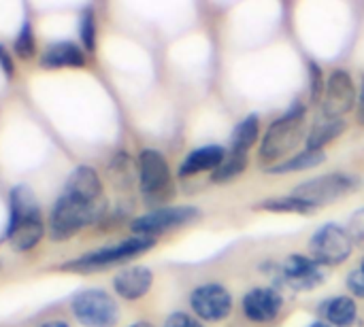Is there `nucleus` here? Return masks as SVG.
<instances>
[{
  "label": "nucleus",
  "instance_id": "f257e3e1",
  "mask_svg": "<svg viewBox=\"0 0 364 327\" xmlns=\"http://www.w3.org/2000/svg\"><path fill=\"white\" fill-rule=\"evenodd\" d=\"M307 138V106L296 100L277 117L260 140V160L264 164H279L294 155V149Z\"/></svg>",
  "mask_w": 364,
  "mask_h": 327
},
{
  "label": "nucleus",
  "instance_id": "f03ea898",
  "mask_svg": "<svg viewBox=\"0 0 364 327\" xmlns=\"http://www.w3.org/2000/svg\"><path fill=\"white\" fill-rule=\"evenodd\" d=\"M45 236V223L41 206L26 185H17L9 196V228L6 238L15 251L34 249Z\"/></svg>",
  "mask_w": 364,
  "mask_h": 327
},
{
  "label": "nucleus",
  "instance_id": "7ed1b4c3",
  "mask_svg": "<svg viewBox=\"0 0 364 327\" xmlns=\"http://www.w3.org/2000/svg\"><path fill=\"white\" fill-rule=\"evenodd\" d=\"M105 211H107L105 200L102 202H90V200H83L79 196L62 192V196L58 198V202L51 211V217H49L51 240L62 243V240L73 238L77 232H81L83 228L98 221Z\"/></svg>",
  "mask_w": 364,
  "mask_h": 327
},
{
  "label": "nucleus",
  "instance_id": "20e7f679",
  "mask_svg": "<svg viewBox=\"0 0 364 327\" xmlns=\"http://www.w3.org/2000/svg\"><path fill=\"white\" fill-rule=\"evenodd\" d=\"M200 209L194 204H166V206H156L147 211L145 215L132 219L130 230L134 236H145V238H156L171 232L186 228L194 221L200 219Z\"/></svg>",
  "mask_w": 364,
  "mask_h": 327
},
{
  "label": "nucleus",
  "instance_id": "39448f33",
  "mask_svg": "<svg viewBox=\"0 0 364 327\" xmlns=\"http://www.w3.org/2000/svg\"><path fill=\"white\" fill-rule=\"evenodd\" d=\"M139 187L149 204H164L173 196V170L158 149L139 153Z\"/></svg>",
  "mask_w": 364,
  "mask_h": 327
},
{
  "label": "nucleus",
  "instance_id": "423d86ee",
  "mask_svg": "<svg viewBox=\"0 0 364 327\" xmlns=\"http://www.w3.org/2000/svg\"><path fill=\"white\" fill-rule=\"evenodd\" d=\"M156 238H145V236H130L117 245L111 247H102L98 251L85 253L81 257H77L75 262H68L64 268L66 270H75V272H94L107 266H115V264H124L134 260L136 255L147 253L149 249L156 247Z\"/></svg>",
  "mask_w": 364,
  "mask_h": 327
},
{
  "label": "nucleus",
  "instance_id": "0eeeda50",
  "mask_svg": "<svg viewBox=\"0 0 364 327\" xmlns=\"http://www.w3.org/2000/svg\"><path fill=\"white\" fill-rule=\"evenodd\" d=\"M354 247H356V243H354L350 230L343 228L341 223H335V221L320 226L309 240L311 257L316 262H320L324 268L346 264L352 257Z\"/></svg>",
  "mask_w": 364,
  "mask_h": 327
},
{
  "label": "nucleus",
  "instance_id": "6e6552de",
  "mask_svg": "<svg viewBox=\"0 0 364 327\" xmlns=\"http://www.w3.org/2000/svg\"><path fill=\"white\" fill-rule=\"evenodd\" d=\"M70 311L83 327H115L119 323V306L115 298L98 287L75 294Z\"/></svg>",
  "mask_w": 364,
  "mask_h": 327
},
{
  "label": "nucleus",
  "instance_id": "1a4fd4ad",
  "mask_svg": "<svg viewBox=\"0 0 364 327\" xmlns=\"http://www.w3.org/2000/svg\"><path fill=\"white\" fill-rule=\"evenodd\" d=\"M358 189V179L346 172H326L318 174L314 179L303 181L301 185L294 187V196L307 200L316 209H322L326 204H333Z\"/></svg>",
  "mask_w": 364,
  "mask_h": 327
},
{
  "label": "nucleus",
  "instance_id": "9d476101",
  "mask_svg": "<svg viewBox=\"0 0 364 327\" xmlns=\"http://www.w3.org/2000/svg\"><path fill=\"white\" fill-rule=\"evenodd\" d=\"M190 309L203 323H220L232 315L235 300L222 283H203L190 292Z\"/></svg>",
  "mask_w": 364,
  "mask_h": 327
},
{
  "label": "nucleus",
  "instance_id": "9b49d317",
  "mask_svg": "<svg viewBox=\"0 0 364 327\" xmlns=\"http://www.w3.org/2000/svg\"><path fill=\"white\" fill-rule=\"evenodd\" d=\"M358 104V92L352 74L346 68H337L328 74L326 87L320 100V117L343 119Z\"/></svg>",
  "mask_w": 364,
  "mask_h": 327
},
{
  "label": "nucleus",
  "instance_id": "f8f14e48",
  "mask_svg": "<svg viewBox=\"0 0 364 327\" xmlns=\"http://www.w3.org/2000/svg\"><path fill=\"white\" fill-rule=\"evenodd\" d=\"M326 270L328 268H324L311 255L292 253L282 262L279 277H282L284 285H288L292 292L307 294V292H316L318 287H322L326 283V279H328Z\"/></svg>",
  "mask_w": 364,
  "mask_h": 327
},
{
  "label": "nucleus",
  "instance_id": "ddd939ff",
  "mask_svg": "<svg viewBox=\"0 0 364 327\" xmlns=\"http://www.w3.org/2000/svg\"><path fill=\"white\" fill-rule=\"evenodd\" d=\"M241 309L252 323H271L284 311V296L275 287H252L243 296Z\"/></svg>",
  "mask_w": 364,
  "mask_h": 327
},
{
  "label": "nucleus",
  "instance_id": "4468645a",
  "mask_svg": "<svg viewBox=\"0 0 364 327\" xmlns=\"http://www.w3.org/2000/svg\"><path fill=\"white\" fill-rule=\"evenodd\" d=\"M228 149L222 145H203L192 149L179 164L177 174L181 179H190V177H198L205 172H215L220 168V164L226 160Z\"/></svg>",
  "mask_w": 364,
  "mask_h": 327
},
{
  "label": "nucleus",
  "instance_id": "2eb2a0df",
  "mask_svg": "<svg viewBox=\"0 0 364 327\" xmlns=\"http://www.w3.org/2000/svg\"><path fill=\"white\" fill-rule=\"evenodd\" d=\"M151 285H154V272L147 266H128L113 277V289L126 302H136L145 298Z\"/></svg>",
  "mask_w": 364,
  "mask_h": 327
},
{
  "label": "nucleus",
  "instance_id": "dca6fc26",
  "mask_svg": "<svg viewBox=\"0 0 364 327\" xmlns=\"http://www.w3.org/2000/svg\"><path fill=\"white\" fill-rule=\"evenodd\" d=\"M85 49L73 40L51 43L41 55V68L58 70V68H83L85 66Z\"/></svg>",
  "mask_w": 364,
  "mask_h": 327
},
{
  "label": "nucleus",
  "instance_id": "f3484780",
  "mask_svg": "<svg viewBox=\"0 0 364 327\" xmlns=\"http://www.w3.org/2000/svg\"><path fill=\"white\" fill-rule=\"evenodd\" d=\"M320 317L333 327H352L358 321V304L352 296H333L320 304Z\"/></svg>",
  "mask_w": 364,
  "mask_h": 327
},
{
  "label": "nucleus",
  "instance_id": "a211bd4d",
  "mask_svg": "<svg viewBox=\"0 0 364 327\" xmlns=\"http://www.w3.org/2000/svg\"><path fill=\"white\" fill-rule=\"evenodd\" d=\"M66 194L79 196L83 200L90 202H102V181L98 177V172L92 166H79L70 172L66 185H64Z\"/></svg>",
  "mask_w": 364,
  "mask_h": 327
},
{
  "label": "nucleus",
  "instance_id": "6ab92c4d",
  "mask_svg": "<svg viewBox=\"0 0 364 327\" xmlns=\"http://www.w3.org/2000/svg\"><path fill=\"white\" fill-rule=\"evenodd\" d=\"M346 130H348L346 119H326V117H318V119L314 121L311 130L307 132L305 149H309V151H324V147L331 145L333 140H337Z\"/></svg>",
  "mask_w": 364,
  "mask_h": 327
},
{
  "label": "nucleus",
  "instance_id": "aec40b11",
  "mask_svg": "<svg viewBox=\"0 0 364 327\" xmlns=\"http://www.w3.org/2000/svg\"><path fill=\"white\" fill-rule=\"evenodd\" d=\"M260 138V115L250 113L247 117H243L230 134V143H228V151L232 153H245L258 143Z\"/></svg>",
  "mask_w": 364,
  "mask_h": 327
},
{
  "label": "nucleus",
  "instance_id": "412c9836",
  "mask_svg": "<svg viewBox=\"0 0 364 327\" xmlns=\"http://www.w3.org/2000/svg\"><path fill=\"white\" fill-rule=\"evenodd\" d=\"M326 162V153L324 151H309L303 149L294 155H290L288 160L271 166L267 172L269 174H294V172H303V170H314L318 166H322Z\"/></svg>",
  "mask_w": 364,
  "mask_h": 327
},
{
  "label": "nucleus",
  "instance_id": "4be33fe9",
  "mask_svg": "<svg viewBox=\"0 0 364 327\" xmlns=\"http://www.w3.org/2000/svg\"><path fill=\"white\" fill-rule=\"evenodd\" d=\"M256 211H264V213H288V215H314L318 209L314 204H309L307 200L290 194V196H282V198H269L262 200L254 206Z\"/></svg>",
  "mask_w": 364,
  "mask_h": 327
},
{
  "label": "nucleus",
  "instance_id": "5701e85b",
  "mask_svg": "<svg viewBox=\"0 0 364 327\" xmlns=\"http://www.w3.org/2000/svg\"><path fill=\"white\" fill-rule=\"evenodd\" d=\"M245 170H247V155L245 153H232V151H228V155L220 164V168L215 172H211V183H218V185L230 183L237 177H241Z\"/></svg>",
  "mask_w": 364,
  "mask_h": 327
},
{
  "label": "nucleus",
  "instance_id": "b1692460",
  "mask_svg": "<svg viewBox=\"0 0 364 327\" xmlns=\"http://www.w3.org/2000/svg\"><path fill=\"white\" fill-rule=\"evenodd\" d=\"M79 38H81V45L85 51H94L96 49V17H94V9L87 6L83 13H81V19H79Z\"/></svg>",
  "mask_w": 364,
  "mask_h": 327
},
{
  "label": "nucleus",
  "instance_id": "393cba45",
  "mask_svg": "<svg viewBox=\"0 0 364 327\" xmlns=\"http://www.w3.org/2000/svg\"><path fill=\"white\" fill-rule=\"evenodd\" d=\"M13 49H15V53L21 60H28V57L34 55L36 43H34V32H32V23L30 21H23V26H21V30H19V34H17V38L13 43Z\"/></svg>",
  "mask_w": 364,
  "mask_h": 327
},
{
  "label": "nucleus",
  "instance_id": "a878e982",
  "mask_svg": "<svg viewBox=\"0 0 364 327\" xmlns=\"http://www.w3.org/2000/svg\"><path fill=\"white\" fill-rule=\"evenodd\" d=\"M307 72H309V98H311V102H320L322 94H324V87H326V79L322 74V68H320L318 62L309 60L307 62Z\"/></svg>",
  "mask_w": 364,
  "mask_h": 327
},
{
  "label": "nucleus",
  "instance_id": "bb28decb",
  "mask_svg": "<svg viewBox=\"0 0 364 327\" xmlns=\"http://www.w3.org/2000/svg\"><path fill=\"white\" fill-rule=\"evenodd\" d=\"M346 287L350 289V296H352V298L364 300V272L360 268H354V270L348 272V277H346Z\"/></svg>",
  "mask_w": 364,
  "mask_h": 327
},
{
  "label": "nucleus",
  "instance_id": "cd10ccee",
  "mask_svg": "<svg viewBox=\"0 0 364 327\" xmlns=\"http://www.w3.org/2000/svg\"><path fill=\"white\" fill-rule=\"evenodd\" d=\"M162 327H205L203 321H198L196 317H192L190 313H183V311H177V313H171L164 321Z\"/></svg>",
  "mask_w": 364,
  "mask_h": 327
},
{
  "label": "nucleus",
  "instance_id": "c85d7f7f",
  "mask_svg": "<svg viewBox=\"0 0 364 327\" xmlns=\"http://www.w3.org/2000/svg\"><path fill=\"white\" fill-rule=\"evenodd\" d=\"M348 230H350L354 243H356L358 247H364V209H358V211L350 217Z\"/></svg>",
  "mask_w": 364,
  "mask_h": 327
},
{
  "label": "nucleus",
  "instance_id": "c756f323",
  "mask_svg": "<svg viewBox=\"0 0 364 327\" xmlns=\"http://www.w3.org/2000/svg\"><path fill=\"white\" fill-rule=\"evenodd\" d=\"M0 66H2V70H4L6 77L13 74V60H11V53H9L2 45H0Z\"/></svg>",
  "mask_w": 364,
  "mask_h": 327
},
{
  "label": "nucleus",
  "instance_id": "7c9ffc66",
  "mask_svg": "<svg viewBox=\"0 0 364 327\" xmlns=\"http://www.w3.org/2000/svg\"><path fill=\"white\" fill-rule=\"evenodd\" d=\"M358 123L364 126V77H363V89L358 94Z\"/></svg>",
  "mask_w": 364,
  "mask_h": 327
},
{
  "label": "nucleus",
  "instance_id": "2f4dec72",
  "mask_svg": "<svg viewBox=\"0 0 364 327\" xmlns=\"http://www.w3.org/2000/svg\"><path fill=\"white\" fill-rule=\"evenodd\" d=\"M41 327H68L66 321H47V323H43Z\"/></svg>",
  "mask_w": 364,
  "mask_h": 327
},
{
  "label": "nucleus",
  "instance_id": "473e14b6",
  "mask_svg": "<svg viewBox=\"0 0 364 327\" xmlns=\"http://www.w3.org/2000/svg\"><path fill=\"white\" fill-rule=\"evenodd\" d=\"M128 327H154L149 321H136V323H132V326Z\"/></svg>",
  "mask_w": 364,
  "mask_h": 327
},
{
  "label": "nucleus",
  "instance_id": "72a5a7b5",
  "mask_svg": "<svg viewBox=\"0 0 364 327\" xmlns=\"http://www.w3.org/2000/svg\"><path fill=\"white\" fill-rule=\"evenodd\" d=\"M309 327H333V326H328L326 321H322V319H320V321H314Z\"/></svg>",
  "mask_w": 364,
  "mask_h": 327
},
{
  "label": "nucleus",
  "instance_id": "f704fd0d",
  "mask_svg": "<svg viewBox=\"0 0 364 327\" xmlns=\"http://www.w3.org/2000/svg\"><path fill=\"white\" fill-rule=\"evenodd\" d=\"M358 268H360V270H363V272H364V257H363V260H360V264H358Z\"/></svg>",
  "mask_w": 364,
  "mask_h": 327
}]
</instances>
